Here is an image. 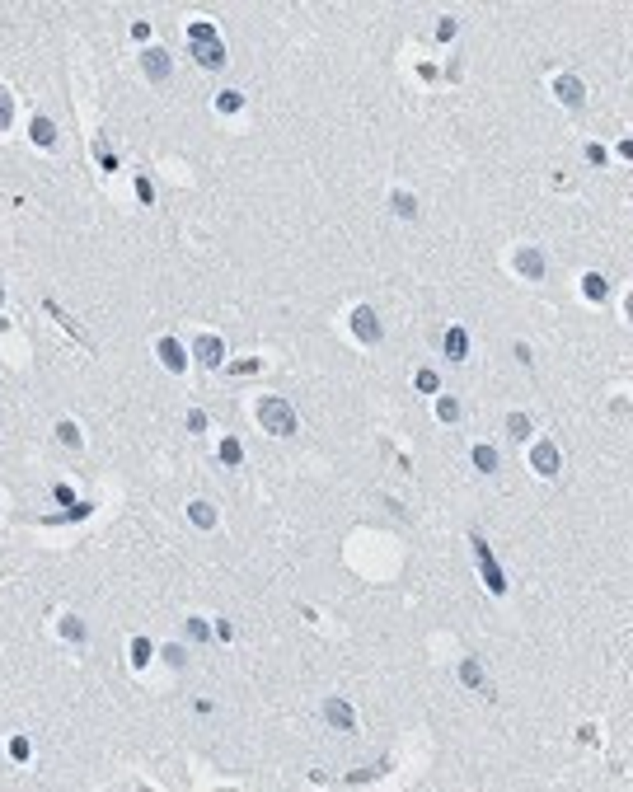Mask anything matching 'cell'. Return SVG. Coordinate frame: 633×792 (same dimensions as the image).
Masks as SVG:
<instances>
[{
	"mask_svg": "<svg viewBox=\"0 0 633 792\" xmlns=\"http://www.w3.org/2000/svg\"><path fill=\"white\" fill-rule=\"evenodd\" d=\"M469 544H474V558H478V572H483V581H488V591H493V596H507V577H502V567H497L488 540H483V535H469Z\"/></svg>",
	"mask_w": 633,
	"mask_h": 792,
	"instance_id": "7a4b0ae2",
	"label": "cell"
},
{
	"mask_svg": "<svg viewBox=\"0 0 633 792\" xmlns=\"http://www.w3.org/2000/svg\"><path fill=\"white\" fill-rule=\"evenodd\" d=\"M150 657H155V647H150L146 638H132V666L141 671V666H150Z\"/></svg>",
	"mask_w": 633,
	"mask_h": 792,
	"instance_id": "603a6c76",
	"label": "cell"
},
{
	"mask_svg": "<svg viewBox=\"0 0 633 792\" xmlns=\"http://www.w3.org/2000/svg\"><path fill=\"white\" fill-rule=\"evenodd\" d=\"M413 385L422 389V394H436V389H441V380H436V370H417V375H413Z\"/></svg>",
	"mask_w": 633,
	"mask_h": 792,
	"instance_id": "f1b7e54d",
	"label": "cell"
},
{
	"mask_svg": "<svg viewBox=\"0 0 633 792\" xmlns=\"http://www.w3.org/2000/svg\"><path fill=\"white\" fill-rule=\"evenodd\" d=\"M188 42H220L216 24H211V19H193V24H188Z\"/></svg>",
	"mask_w": 633,
	"mask_h": 792,
	"instance_id": "ac0fdd59",
	"label": "cell"
},
{
	"mask_svg": "<svg viewBox=\"0 0 633 792\" xmlns=\"http://www.w3.org/2000/svg\"><path fill=\"white\" fill-rule=\"evenodd\" d=\"M28 141H33V146H38V150H52V146H57V122H52V117H33V122H28Z\"/></svg>",
	"mask_w": 633,
	"mask_h": 792,
	"instance_id": "9c48e42d",
	"label": "cell"
},
{
	"mask_svg": "<svg viewBox=\"0 0 633 792\" xmlns=\"http://www.w3.org/2000/svg\"><path fill=\"white\" fill-rule=\"evenodd\" d=\"M188 521L198 525V530H211V525H216V506L211 502H188Z\"/></svg>",
	"mask_w": 633,
	"mask_h": 792,
	"instance_id": "9a60e30c",
	"label": "cell"
},
{
	"mask_svg": "<svg viewBox=\"0 0 633 792\" xmlns=\"http://www.w3.org/2000/svg\"><path fill=\"white\" fill-rule=\"evenodd\" d=\"M188 52L202 71H220L225 66V42H188Z\"/></svg>",
	"mask_w": 633,
	"mask_h": 792,
	"instance_id": "52a82bcc",
	"label": "cell"
},
{
	"mask_svg": "<svg viewBox=\"0 0 633 792\" xmlns=\"http://www.w3.org/2000/svg\"><path fill=\"white\" fill-rule=\"evenodd\" d=\"M352 333L361 338V343H380V338H385V329H380V319H376V309H371V305H356L352 309Z\"/></svg>",
	"mask_w": 633,
	"mask_h": 792,
	"instance_id": "277c9868",
	"label": "cell"
},
{
	"mask_svg": "<svg viewBox=\"0 0 633 792\" xmlns=\"http://www.w3.org/2000/svg\"><path fill=\"white\" fill-rule=\"evenodd\" d=\"M324 722L338 727V732H352V727H356L352 703H347V698H324Z\"/></svg>",
	"mask_w": 633,
	"mask_h": 792,
	"instance_id": "8992f818",
	"label": "cell"
},
{
	"mask_svg": "<svg viewBox=\"0 0 633 792\" xmlns=\"http://www.w3.org/2000/svg\"><path fill=\"white\" fill-rule=\"evenodd\" d=\"M605 291H610V282H605L600 272H587V277H582V295H587V300H605Z\"/></svg>",
	"mask_w": 633,
	"mask_h": 792,
	"instance_id": "d6986e66",
	"label": "cell"
},
{
	"mask_svg": "<svg viewBox=\"0 0 633 792\" xmlns=\"http://www.w3.org/2000/svg\"><path fill=\"white\" fill-rule=\"evenodd\" d=\"M254 417L263 422V431H268V436H296V431H300L296 408L286 404V399H272V394L254 404Z\"/></svg>",
	"mask_w": 633,
	"mask_h": 792,
	"instance_id": "6da1fadb",
	"label": "cell"
},
{
	"mask_svg": "<svg viewBox=\"0 0 633 792\" xmlns=\"http://www.w3.org/2000/svg\"><path fill=\"white\" fill-rule=\"evenodd\" d=\"M0 300H5V286H0Z\"/></svg>",
	"mask_w": 633,
	"mask_h": 792,
	"instance_id": "60d3db41",
	"label": "cell"
},
{
	"mask_svg": "<svg viewBox=\"0 0 633 792\" xmlns=\"http://www.w3.org/2000/svg\"><path fill=\"white\" fill-rule=\"evenodd\" d=\"M164 661L169 666H183V647H164Z\"/></svg>",
	"mask_w": 633,
	"mask_h": 792,
	"instance_id": "ab89813d",
	"label": "cell"
},
{
	"mask_svg": "<svg viewBox=\"0 0 633 792\" xmlns=\"http://www.w3.org/2000/svg\"><path fill=\"white\" fill-rule=\"evenodd\" d=\"M89 511H94V506H89V502H76V506H71V511H66V521H85V516H89Z\"/></svg>",
	"mask_w": 633,
	"mask_h": 792,
	"instance_id": "74e56055",
	"label": "cell"
},
{
	"mask_svg": "<svg viewBox=\"0 0 633 792\" xmlns=\"http://www.w3.org/2000/svg\"><path fill=\"white\" fill-rule=\"evenodd\" d=\"M47 314H52V319H57V324H61V329H66V333H76L80 343H85V347H89V338H85V329H80V324H76V319H71V314H66V309L57 305V300H47Z\"/></svg>",
	"mask_w": 633,
	"mask_h": 792,
	"instance_id": "e0dca14e",
	"label": "cell"
},
{
	"mask_svg": "<svg viewBox=\"0 0 633 792\" xmlns=\"http://www.w3.org/2000/svg\"><path fill=\"white\" fill-rule=\"evenodd\" d=\"M193 356H198V366H207V370H216L220 361H225V343H220L216 333H202L198 343H193Z\"/></svg>",
	"mask_w": 633,
	"mask_h": 792,
	"instance_id": "5b68a950",
	"label": "cell"
},
{
	"mask_svg": "<svg viewBox=\"0 0 633 792\" xmlns=\"http://www.w3.org/2000/svg\"><path fill=\"white\" fill-rule=\"evenodd\" d=\"M507 431H512L516 441H526V436H530V417H526V413H512V417H507Z\"/></svg>",
	"mask_w": 633,
	"mask_h": 792,
	"instance_id": "4316f807",
	"label": "cell"
},
{
	"mask_svg": "<svg viewBox=\"0 0 633 792\" xmlns=\"http://www.w3.org/2000/svg\"><path fill=\"white\" fill-rule=\"evenodd\" d=\"M10 122H15V98H10L5 89H0V132H5Z\"/></svg>",
	"mask_w": 633,
	"mask_h": 792,
	"instance_id": "f546056e",
	"label": "cell"
},
{
	"mask_svg": "<svg viewBox=\"0 0 633 792\" xmlns=\"http://www.w3.org/2000/svg\"><path fill=\"white\" fill-rule=\"evenodd\" d=\"M159 361H164V370H174V375L188 370V352L178 347V338H159Z\"/></svg>",
	"mask_w": 633,
	"mask_h": 792,
	"instance_id": "30bf717a",
	"label": "cell"
},
{
	"mask_svg": "<svg viewBox=\"0 0 633 792\" xmlns=\"http://www.w3.org/2000/svg\"><path fill=\"white\" fill-rule=\"evenodd\" d=\"M441 347H446V356H451V361H465V356H469V333H465V329H451L446 338H441Z\"/></svg>",
	"mask_w": 633,
	"mask_h": 792,
	"instance_id": "5bb4252c",
	"label": "cell"
},
{
	"mask_svg": "<svg viewBox=\"0 0 633 792\" xmlns=\"http://www.w3.org/2000/svg\"><path fill=\"white\" fill-rule=\"evenodd\" d=\"M94 160H99V169L103 174H118V150L103 141V136H94Z\"/></svg>",
	"mask_w": 633,
	"mask_h": 792,
	"instance_id": "2e32d148",
	"label": "cell"
},
{
	"mask_svg": "<svg viewBox=\"0 0 633 792\" xmlns=\"http://www.w3.org/2000/svg\"><path fill=\"white\" fill-rule=\"evenodd\" d=\"M61 638H66V642H85V623H80L76 614H66V619H61Z\"/></svg>",
	"mask_w": 633,
	"mask_h": 792,
	"instance_id": "484cf974",
	"label": "cell"
},
{
	"mask_svg": "<svg viewBox=\"0 0 633 792\" xmlns=\"http://www.w3.org/2000/svg\"><path fill=\"white\" fill-rule=\"evenodd\" d=\"M57 441H61V445H71V450H80V441H85V436H80V427H76V422H57Z\"/></svg>",
	"mask_w": 633,
	"mask_h": 792,
	"instance_id": "d4e9b609",
	"label": "cell"
},
{
	"mask_svg": "<svg viewBox=\"0 0 633 792\" xmlns=\"http://www.w3.org/2000/svg\"><path fill=\"white\" fill-rule=\"evenodd\" d=\"M516 272L530 277V282H539V277H544V253H539V249H521V253H516Z\"/></svg>",
	"mask_w": 633,
	"mask_h": 792,
	"instance_id": "7c38bea8",
	"label": "cell"
},
{
	"mask_svg": "<svg viewBox=\"0 0 633 792\" xmlns=\"http://www.w3.org/2000/svg\"><path fill=\"white\" fill-rule=\"evenodd\" d=\"M216 455H220V464H239V460H244V445H239L235 436H225V441H220V450H216Z\"/></svg>",
	"mask_w": 633,
	"mask_h": 792,
	"instance_id": "7402d4cb",
	"label": "cell"
},
{
	"mask_svg": "<svg viewBox=\"0 0 633 792\" xmlns=\"http://www.w3.org/2000/svg\"><path fill=\"white\" fill-rule=\"evenodd\" d=\"M188 431H207V413H202V408L188 413Z\"/></svg>",
	"mask_w": 633,
	"mask_h": 792,
	"instance_id": "e575fe53",
	"label": "cell"
},
{
	"mask_svg": "<svg viewBox=\"0 0 633 792\" xmlns=\"http://www.w3.org/2000/svg\"><path fill=\"white\" fill-rule=\"evenodd\" d=\"M52 497H57L61 506H76V492H71V488H66V483H57V488H52Z\"/></svg>",
	"mask_w": 633,
	"mask_h": 792,
	"instance_id": "d590c367",
	"label": "cell"
},
{
	"mask_svg": "<svg viewBox=\"0 0 633 792\" xmlns=\"http://www.w3.org/2000/svg\"><path fill=\"white\" fill-rule=\"evenodd\" d=\"M225 370H230V375H258V370H263V361H258V356H244V361H230Z\"/></svg>",
	"mask_w": 633,
	"mask_h": 792,
	"instance_id": "83f0119b",
	"label": "cell"
},
{
	"mask_svg": "<svg viewBox=\"0 0 633 792\" xmlns=\"http://www.w3.org/2000/svg\"><path fill=\"white\" fill-rule=\"evenodd\" d=\"M474 469H478V474H493V469H497V450H493V445H474Z\"/></svg>",
	"mask_w": 633,
	"mask_h": 792,
	"instance_id": "ffe728a7",
	"label": "cell"
},
{
	"mask_svg": "<svg viewBox=\"0 0 633 792\" xmlns=\"http://www.w3.org/2000/svg\"><path fill=\"white\" fill-rule=\"evenodd\" d=\"M211 103H216V113H239V103H244V94H239V89H220V94L211 98Z\"/></svg>",
	"mask_w": 633,
	"mask_h": 792,
	"instance_id": "44dd1931",
	"label": "cell"
},
{
	"mask_svg": "<svg viewBox=\"0 0 633 792\" xmlns=\"http://www.w3.org/2000/svg\"><path fill=\"white\" fill-rule=\"evenodd\" d=\"M436 417H441V422H456V417H460V404H456V399H441V404H436Z\"/></svg>",
	"mask_w": 633,
	"mask_h": 792,
	"instance_id": "4dcf8cb0",
	"label": "cell"
},
{
	"mask_svg": "<svg viewBox=\"0 0 633 792\" xmlns=\"http://www.w3.org/2000/svg\"><path fill=\"white\" fill-rule=\"evenodd\" d=\"M530 469L539 474V479H558V469H563V455H558V445H554V441L530 445Z\"/></svg>",
	"mask_w": 633,
	"mask_h": 792,
	"instance_id": "3957f363",
	"label": "cell"
},
{
	"mask_svg": "<svg viewBox=\"0 0 633 792\" xmlns=\"http://www.w3.org/2000/svg\"><path fill=\"white\" fill-rule=\"evenodd\" d=\"M390 207H394V216H404V221H413V216H417V202L408 193H394V197H390Z\"/></svg>",
	"mask_w": 633,
	"mask_h": 792,
	"instance_id": "cb8c5ba5",
	"label": "cell"
},
{
	"mask_svg": "<svg viewBox=\"0 0 633 792\" xmlns=\"http://www.w3.org/2000/svg\"><path fill=\"white\" fill-rule=\"evenodd\" d=\"M554 98L568 103V108H582V103H587V89H582L577 76H554Z\"/></svg>",
	"mask_w": 633,
	"mask_h": 792,
	"instance_id": "ba28073f",
	"label": "cell"
},
{
	"mask_svg": "<svg viewBox=\"0 0 633 792\" xmlns=\"http://www.w3.org/2000/svg\"><path fill=\"white\" fill-rule=\"evenodd\" d=\"M10 755H15V759H19V764H24V759H28V755H33V746H28V741H24V736H15V741H10Z\"/></svg>",
	"mask_w": 633,
	"mask_h": 792,
	"instance_id": "1f68e13d",
	"label": "cell"
},
{
	"mask_svg": "<svg viewBox=\"0 0 633 792\" xmlns=\"http://www.w3.org/2000/svg\"><path fill=\"white\" fill-rule=\"evenodd\" d=\"M207 633H211V628H207V619H188V638H207Z\"/></svg>",
	"mask_w": 633,
	"mask_h": 792,
	"instance_id": "836d02e7",
	"label": "cell"
},
{
	"mask_svg": "<svg viewBox=\"0 0 633 792\" xmlns=\"http://www.w3.org/2000/svg\"><path fill=\"white\" fill-rule=\"evenodd\" d=\"M132 38H137V42H146V38H150V24H146V19H137V24H132Z\"/></svg>",
	"mask_w": 633,
	"mask_h": 792,
	"instance_id": "f35d334b",
	"label": "cell"
},
{
	"mask_svg": "<svg viewBox=\"0 0 633 792\" xmlns=\"http://www.w3.org/2000/svg\"><path fill=\"white\" fill-rule=\"evenodd\" d=\"M141 66H146L150 80H169V52H164V47H150V52L141 57Z\"/></svg>",
	"mask_w": 633,
	"mask_h": 792,
	"instance_id": "4fadbf2b",
	"label": "cell"
},
{
	"mask_svg": "<svg viewBox=\"0 0 633 792\" xmlns=\"http://www.w3.org/2000/svg\"><path fill=\"white\" fill-rule=\"evenodd\" d=\"M137 202H146V207L155 202V188H150V178H137Z\"/></svg>",
	"mask_w": 633,
	"mask_h": 792,
	"instance_id": "d6a6232c",
	"label": "cell"
},
{
	"mask_svg": "<svg viewBox=\"0 0 633 792\" xmlns=\"http://www.w3.org/2000/svg\"><path fill=\"white\" fill-rule=\"evenodd\" d=\"M582 155H587V164H605V146H596V141H591Z\"/></svg>",
	"mask_w": 633,
	"mask_h": 792,
	"instance_id": "8d00e7d4",
	"label": "cell"
},
{
	"mask_svg": "<svg viewBox=\"0 0 633 792\" xmlns=\"http://www.w3.org/2000/svg\"><path fill=\"white\" fill-rule=\"evenodd\" d=\"M460 680L474 689V694H493V685H488V675H483V666H478L474 657H465L460 661Z\"/></svg>",
	"mask_w": 633,
	"mask_h": 792,
	"instance_id": "8fae6325",
	"label": "cell"
}]
</instances>
